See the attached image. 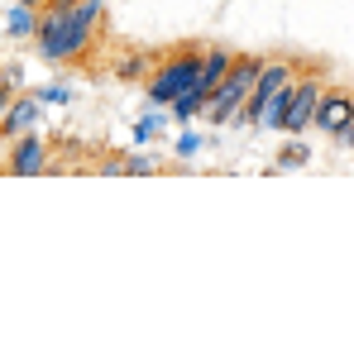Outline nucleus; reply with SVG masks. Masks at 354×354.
<instances>
[{"instance_id": "f8f14e48", "label": "nucleus", "mask_w": 354, "mask_h": 354, "mask_svg": "<svg viewBox=\"0 0 354 354\" xmlns=\"http://www.w3.org/2000/svg\"><path fill=\"white\" fill-rule=\"evenodd\" d=\"M306 163H311V149H306V144H283L278 168H306Z\"/></svg>"}, {"instance_id": "423d86ee", "label": "nucleus", "mask_w": 354, "mask_h": 354, "mask_svg": "<svg viewBox=\"0 0 354 354\" xmlns=\"http://www.w3.org/2000/svg\"><path fill=\"white\" fill-rule=\"evenodd\" d=\"M5 173L10 177H39V173H53V153H48V139L39 129L10 139V153H5Z\"/></svg>"}, {"instance_id": "9d476101", "label": "nucleus", "mask_w": 354, "mask_h": 354, "mask_svg": "<svg viewBox=\"0 0 354 354\" xmlns=\"http://www.w3.org/2000/svg\"><path fill=\"white\" fill-rule=\"evenodd\" d=\"M10 34H15V39H34V34H39V10H34V5H19V0H15V15H10Z\"/></svg>"}, {"instance_id": "f3484780", "label": "nucleus", "mask_w": 354, "mask_h": 354, "mask_svg": "<svg viewBox=\"0 0 354 354\" xmlns=\"http://www.w3.org/2000/svg\"><path fill=\"white\" fill-rule=\"evenodd\" d=\"M19 5H34V10H44V5H48V0H19Z\"/></svg>"}, {"instance_id": "9b49d317", "label": "nucleus", "mask_w": 354, "mask_h": 354, "mask_svg": "<svg viewBox=\"0 0 354 354\" xmlns=\"http://www.w3.org/2000/svg\"><path fill=\"white\" fill-rule=\"evenodd\" d=\"M124 173L129 177H149V173H163V163L153 153H124Z\"/></svg>"}, {"instance_id": "f257e3e1", "label": "nucleus", "mask_w": 354, "mask_h": 354, "mask_svg": "<svg viewBox=\"0 0 354 354\" xmlns=\"http://www.w3.org/2000/svg\"><path fill=\"white\" fill-rule=\"evenodd\" d=\"M39 58L58 72L91 67L96 53H106V5L101 0H72L39 10V34H34Z\"/></svg>"}, {"instance_id": "1a4fd4ad", "label": "nucleus", "mask_w": 354, "mask_h": 354, "mask_svg": "<svg viewBox=\"0 0 354 354\" xmlns=\"http://www.w3.org/2000/svg\"><path fill=\"white\" fill-rule=\"evenodd\" d=\"M153 62H158V48H129V53L111 58V77L115 82H144L153 72Z\"/></svg>"}, {"instance_id": "2eb2a0df", "label": "nucleus", "mask_w": 354, "mask_h": 354, "mask_svg": "<svg viewBox=\"0 0 354 354\" xmlns=\"http://www.w3.org/2000/svg\"><path fill=\"white\" fill-rule=\"evenodd\" d=\"M196 149H201V139H196V134H182V139H177V153H182V158H187V153H196Z\"/></svg>"}, {"instance_id": "39448f33", "label": "nucleus", "mask_w": 354, "mask_h": 354, "mask_svg": "<svg viewBox=\"0 0 354 354\" xmlns=\"http://www.w3.org/2000/svg\"><path fill=\"white\" fill-rule=\"evenodd\" d=\"M321 91H326V67H297L292 77V106L283 120V134H306L316 124V106H321Z\"/></svg>"}, {"instance_id": "20e7f679", "label": "nucleus", "mask_w": 354, "mask_h": 354, "mask_svg": "<svg viewBox=\"0 0 354 354\" xmlns=\"http://www.w3.org/2000/svg\"><path fill=\"white\" fill-rule=\"evenodd\" d=\"M316 129L330 134L335 149H354V86L326 82L321 106H316Z\"/></svg>"}, {"instance_id": "f03ea898", "label": "nucleus", "mask_w": 354, "mask_h": 354, "mask_svg": "<svg viewBox=\"0 0 354 354\" xmlns=\"http://www.w3.org/2000/svg\"><path fill=\"white\" fill-rule=\"evenodd\" d=\"M201 53L206 44H173V48H158L153 72L144 77V96L149 106H173L177 96H201L196 91V72H201Z\"/></svg>"}, {"instance_id": "6e6552de", "label": "nucleus", "mask_w": 354, "mask_h": 354, "mask_svg": "<svg viewBox=\"0 0 354 354\" xmlns=\"http://www.w3.org/2000/svg\"><path fill=\"white\" fill-rule=\"evenodd\" d=\"M230 62H235V53H230L225 44H206V53H201V72H196V91H201V96H211V91H216V82L230 72Z\"/></svg>"}, {"instance_id": "ddd939ff", "label": "nucleus", "mask_w": 354, "mask_h": 354, "mask_svg": "<svg viewBox=\"0 0 354 354\" xmlns=\"http://www.w3.org/2000/svg\"><path fill=\"white\" fill-rule=\"evenodd\" d=\"M158 134H163V115H144L134 124V144H153Z\"/></svg>"}, {"instance_id": "dca6fc26", "label": "nucleus", "mask_w": 354, "mask_h": 354, "mask_svg": "<svg viewBox=\"0 0 354 354\" xmlns=\"http://www.w3.org/2000/svg\"><path fill=\"white\" fill-rule=\"evenodd\" d=\"M5 153H10V139L0 134V168H5Z\"/></svg>"}, {"instance_id": "0eeeda50", "label": "nucleus", "mask_w": 354, "mask_h": 354, "mask_svg": "<svg viewBox=\"0 0 354 354\" xmlns=\"http://www.w3.org/2000/svg\"><path fill=\"white\" fill-rule=\"evenodd\" d=\"M39 120H44V101H39L34 91H19V96L10 101V111L0 115V134H5V139H19V134L39 129Z\"/></svg>"}, {"instance_id": "4468645a", "label": "nucleus", "mask_w": 354, "mask_h": 354, "mask_svg": "<svg viewBox=\"0 0 354 354\" xmlns=\"http://www.w3.org/2000/svg\"><path fill=\"white\" fill-rule=\"evenodd\" d=\"M34 96H39L44 106H62V101H72V91H67V86H34Z\"/></svg>"}, {"instance_id": "7ed1b4c3", "label": "nucleus", "mask_w": 354, "mask_h": 354, "mask_svg": "<svg viewBox=\"0 0 354 354\" xmlns=\"http://www.w3.org/2000/svg\"><path fill=\"white\" fill-rule=\"evenodd\" d=\"M259 72H263V58L259 53H235V62H230V72L216 82V91L206 96V124H230V120L249 106V96H254V82H259Z\"/></svg>"}]
</instances>
